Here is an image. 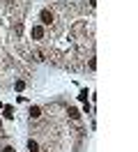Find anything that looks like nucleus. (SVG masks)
Returning <instances> with one entry per match:
<instances>
[{
    "label": "nucleus",
    "mask_w": 138,
    "mask_h": 152,
    "mask_svg": "<svg viewBox=\"0 0 138 152\" xmlns=\"http://www.w3.org/2000/svg\"><path fill=\"white\" fill-rule=\"evenodd\" d=\"M14 88H16L18 92H21V90H23V88H26V83H23V81H16V83H14Z\"/></svg>",
    "instance_id": "7"
},
{
    "label": "nucleus",
    "mask_w": 138,
    "mask_h": 152,
    "mask_svg": "<svg viewBox=\"0 0 138 152\" xmlns=\"http://www.w3.org/2000/svg\"><path fill=\"white\" fill-rule=\"evenodd\" d=\"M5 118H9V120L14 118V108L12 106H5Z\"/></svg>",
    "instance_id": "5"
},
{
    "label": "nucleus",
    "mask_w": 138,
    "mask_h": 152,
    "mask_svg": "<svg viewBox=\"0 0 138 152\" xmlns=\"http://www.w3.org/2000/svg\"><path fill=\"white\" fill-rule=\"evenodd\" d=\"M32 37L42 39V37H44V28H42V26H35V28H32Z\"/></svg>",
    "instance_id": "2"
},
{
    "label": "nucleus",
    "mask_w": 138,
    "mask_h": 152,
    "mask_svg": "<svg viewBox=\"0 0 138 152\" xmlns=\"http://www.w3.org/2000/svg\"><path fill=\"white\" fill-rule=\"evenodd\" d=\"M69 115H72L74 120H78V118H81V113H78V111H76V108H69Z\"/></svg>",
    "instance_id": "6"
},
{
    "label": "nucleus",
    "mask_w": 138,
    "mask_h": 152,
    "mask_svg": "<svg viewBox=\"0 0 138 152\" xmlns=\"http://www.w3.org/2000/svg\"><path fill=\"white\" fill-rule=\"evenodd\" d=\"M28 150H30V152H37V150H39V143L30 138V141H28Z\"/></svg>",
    "instance_id": "3"
},
{
    "label": "nucleus",
    "mask_w": 138,
    "mask_h": 152,
    "mask_svg": "<svg viewBox=\"0 0 138 152\" xmlns=\"http://www.w3.org/2000/svg\"><path fill=\"white\" fill-rule=\"evenodd\" d=\"M39 115H42V108H39V106H32V108H30V118H39Z\"/></svg>",
    "instance_id": "4"
},
{
    "label": "nucleus",
    "mask_w": 138,
    "mask_h": 152,
    "mask_svg": "<svg viewBox=\"0 0 138 152\" xmlns=\"http://www.w3.org/2000/svg\"><path fill=\"white\" fill-rule=\"evenodd\" d=\"M2 152H14V148H9V145H7V148H2Z\"/></svg>",
    "instance_id": "9"
},
{
    "label": "nucleus",
    "mask_w": 138,
    "mask_h": 152,
    "mask_svg": "<svg viewBox=\"0 0 138 152\" xmlns=\"http://www.w3.org/2000/svg\"><path fill=\"white\" fill-rule=\"evenodd\" d=\"M78 99H81V102H85V99H88V90H83L81 95H78Z\"/></svg>",
    "instance_id": "8"
},
{
    "label": "nucleus",
    "mask_w": 138,
    "mask_h": 152,
    "mask_svg": "<svg viewBox=\"0 0 138 152\" xmlns=\"http://www.w3.org/2000/svg\"><path fill=\"white\" fill-rule=\"evenodd\" d=\"M39 19H42V23H44V26H51V23H53V14H51L48 10H44L42 14H39Z\"/></svg>",
    "instance_id": "1"
}]
</instances>
